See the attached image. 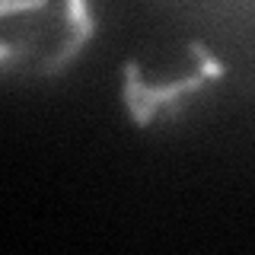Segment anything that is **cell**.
<instances>
[{
    "mask_svg": "<svg viewBox=\"0 0 255 255\" xmlns=\"http://www.w3.org/2000/svg\"><path fill=\"white\" fill-rule=\"evenodd\" d=\"M93 32L90 0H0V70L26 80L61 77Z\"/></svg>",
    "mask_w": 255,
    "mask_h": 255,
    "instance_id": "6da1fadb",
    "label": "cell"
},
{
    "mask_svg": "<svg viewBox=\"0 0 255 255\" xmlns=\"http://www.w3.org/2000/svg\"><path fill=\"white\" fill-rule=\"evenodd\" d=\"M223 61L198 38L172 42L122 64V102L137 128L172 125L220 86Z\"/></svg>",
    "mask_w": 255,
    "mask_h": 255,
    "instance_id": "7a4b0ae2",
    "label": "cell"
}]
</instances>
